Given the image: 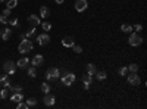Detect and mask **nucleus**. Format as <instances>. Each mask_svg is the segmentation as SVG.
Here are the masks:
<instances>
[{
    "label": "nucleus",
    "mask_w": 147,
    "mask_h": 109,
    "mask_svg": "<svg viewBox=\"0 0 147 109\" xmlns=\"http://www.w3.org/2000/svg\"><path fill=\"white\" fill-rule=\"evenodd\" d=\"M32 49H34V44H32V41L28 40V39L22 40V41L19 43V46H18V50H19L21 53H24V55L32 52Z\"/></svg>",
    "instance_id": "f257e3e1"
},
{
    "label": "nucleus",
    "mask_w": 147,
    "mask_h": 109,
    "mask_svg": "<svg viewBox=\"0 0 147 109\" xmlns=\"http://www.w3.org/2000/svg\"><path fill=\"white\" fill-rule=\"evenodd\" d=\"M59 75H60V69H59V68L52 66V68H49V69L46 71V78H47L49 81H53V80L59 78Z\"/></svg>",
    "instance_id": "f03ea898"
},
{
    "label": "nucleus",
    "mask_w": 147,
    "mask_h": 109,
    "mask_svg": "<svg viewBox=\"0 0 147 109\" xmlns=\"http://www.w3.org/2000/svg\"><path fill=\"white\" fill-rule=\"evenodd\" d=\"M128 43H129L131 46H134V47H137V46H140V44L143 43V37H141V35H140L137 31H136V32H131Z\"/></svg>",
    "instance_id": "7ed1b4c3"
},
{
    "label": "nucleus",
    "mask_w": 147,
    "mask_h": 109,
    "mask_svg": "<svg viewBox=\"0 0 147 109\" xmlns=\"http://www.w3.org/2000/svg\"><path fill=\"white\" fill-rule=\"evenodd\" d=\"M3 71L6 72L7 75L15 74V71H16V62H12V60H6V62L3 64Z\"/></svg>",
    "instance_id": "20e7f679"
},
{
    "label": "nucleus",
    "mask_w": 147,
    "mask_h": 109,
    "mask_svg": "<svg viewBox=\"0 0 147 109\" xmlns=\"http://www.w3.org/2000/svg\"><path fill=\"white\" fill-rule=\"evenodd\" d=\"M74 81H75V74H74V72H66V74L62 75V83H63V86L69 87L71 84H74Z\"/></svg>",
    "instance_id": "39448f33"
},
{
    "label": "nucleus",
    "mask_w": 147,
    "mask_h": 109,
    "mask_svg": "<svg viewBox=\"0 0 147 109\" xmlns=\"http://www.w3.org/2000/svg\"><path fill=\"white\" fill-rule=\"evenodd\" d=\"M127 80H128V83L131 84V86H140V83H141V78H140V75L137 74V72H129Z\"/></svg>",
    "instance_id": "423d86ee"
},
{
    "label": "nucleus",
    "mask_w": 147,
    "mask_h": 109,
    "mask_svg": "<svg viewBox=\"0 0 147 109\" xmlns=\"http://www.w3.org/2000/svg\"><path fill=\"white\" fill-rule=\"evenodd\" d=\"M37 43H38L40 46H46V44H49V43H50V37H49V34H47V32L40 34L38 37H37Z\"/></svg>",
    "instance_id": "0eeeda50"
},
{
    "label": "nucleus",
    "mask_w": 147,
    "mask_h": 109,
    "mask_svg": "<svg viewBox=\"0 0 147 109\" xmlns=\"http://www.w3.org/2000/svg\"><path fill=\"white\" fill-rule=\"evenodd\" d=\"M43 102H44V105H46V106H53V105L56 103V97H55L53 94H50V93H46V94H44Z\"/></svg>",
    "instance_id": "6e6552de"
},
{
    "label": "nucleus",
    "mask_w": 147,
    "mask_h": 109,
    "mask_svg": "<svg viewBox=\"0 0 147 109\" xmlns=\"http://www.w3.org/2000/svg\"><path fill=\"white\" fill-rule=\"evenodd\" d=\"M87 0H77L75 2V10L77 12H84L85 9H87Z\"/></svg>",
    "instance_id": "1a4fd4ad"
},
{
    "label": "nucleus",
    "mask_w": 147,
    "mask_h": 109,
    "mask_svg": "<svg viewBox=\"0 0 147 109\" xmlns=\"http://www.w3.org/2000/svg\"><path fill=\"white\" fill-rule=\"evenodd\" d=\"M28 24H30V25L31 27H38L40 25V16H37V15H31V16H28Z\"/></svg>",
    "instance_id": "9d476101"
},
{
    "label": "nucleus",
    "mask_w": 147,
    "mask_h": 109,
    "mask_svg": "<svg viewBox=\"0 0 147 109\" xmlns=\"http://www.w3.org/2000/svg\"><path fill=\"white\" fill-rule=\"evenodd\" d=\"M10 35H12L10 28H2V30H0V39H2V40L7 41L10 39Z\"/></svg>",
    "instance_id": "9b49d317"
},
{
    "label": "nucleus",
    "mask_w": 147,
    "mask_h": 109,
    "mask_svg": "<svg viewBox=\"0 0 147 109\" xmlns=\"http://www.w3.org/2000/svg\"><path fill=\"white\" fill-rule=\"evenodd\" d=\"M44 64V56L43 55H35L32 58V66H40Z\"/></svg>",
    "instance_id": "f8f14e48"
},
{
    "label": "nucleus",
    "mask_w": 147,
    "mask_h": 109,
    "mask_svg": "<svg viewBox=\"0 0 147 109\" xmlns=\"http://www.w3.org/2000/svg\"><path fill=\"white\" fill-rule=\"evenodd\" d=\"M30 65V59L28 58H21L18 62H16V66H19L21 69H27Z\"/></svg>",
    "instance_id": "ddd939ff"
},
{
    "label": "nucleus",
    "mask_w": 147,
    "mask_h": 109,
    "mask_svg": "<svg viewBox=\"0 0 147 109\" xmlns=\"http://www.w3.org/2000/svg\"><path fill=\"white\" fill-rule=\"evenodd\" d=\"M91 81H93V75H90V74H87V75H84V77H82V83H84V89H85V90H88V89H90Z\"/></svg>",
    "instance_id": "4468645a"
},
{
    "label": "nucleus",
    "mask_w": 147,
    "mask_h": 109,
    "mask_svg": "<svg viewBox=\"0 0 147 109\" xmlns=\"http://www.w3.org/2000/svg\"><path fill=\"white\" fill-rule=\"evenodd\" d=\"M0 86H2V87H6V89H9V87L12 86V84H10V80H9V77H7V74L0 78Z\"/></svg>",
    "instance_id": "2eb2a0df"
},
{
    "label": "nucleus",
    "mask_w": 147,
    "mask_h": 109,
    "mask_svg": "<svg viewBox=\"0 0 147 109\" xmlns=\"http://www.w3.org/2000/svg\"><path fill=\"white\" fill-rule=\"evenodd\" d=\"M62 44L65 46V47H72L74 44H75V40H74V37H65L63 40H62Z\"/></svg>",
    "instance_id": "dca6fc26"
},
{
    "label": "nucleus",
    "mask_w": 147,
    "mask_h": 109,
    "mask_svg": "<svg viewBox=\"0 0 147 109\" xmlns=\"http://www.w3.org/2000/svg\"><path fill=\"white\" fill-rule=\"evenodd\" d=\"M49 16H50V9L46 6H41L40 7V18H49Z\"/></svg>",
    "instance_id": "f3484780"
},
{
    "label": "nucleus",
    "mask_w": 147,
    "mask_h": 109,
    "mask_svg": "<svg viewBox=\"0 0 147 109\" xmlns=\"http://www.w3.org/2000/svg\"><path fill=\"white\" fill-rule=\"evenodd\" d=\"M22 99H24L22 93H12V96H10V100H13V102H21Z\"/></svg>",
    "instance_id": "a211bd4d"
},
{
    "label": "nucleus",
    "mask_w": 147,
    "mask_h": 109,
    "mask_svg": "<svg viewBox=\"0 0 147 109\" xmlns=\"http://www.w3.org/2000/svg\"><path fill=\"white\" fill-rule=\"evenodd\" d=\"M96 78L97 80H100V81H103V80H106V77H107V74H106V72L105 71H96Z\"/></svg>",
    "instance_id": "6ab92c4d"
},
{
    "label": "nucleus",
    "mask_w": 147,
    "mask_h": 109,
    "mask_svg": "<svg viewBox=\"0 0 147 109\" xmlns=\"http://www.w3.org/2000/svg\"><path fill=\"white\" fill-rule=\"evenodd\" d=\"M96 71H97V69H96V65H94V64H88V65H87V74L94 75Z\"/></svg>",
    "instance_id": "aec40b11"
},
{
    "label": "nucleus",
    "mask_w": 147,
    "mask_h": 109,
    "mask_svg": "<svg viewBox=\"0 0 147 109\" xmlns=\"http://www.w3.org/2000/svg\"><path fill=\"white\" fill-rule=\"evenodd\" d=\"M50 90H52V87H50V84L49 83H43L41 84V91L46 94V93H50Z\"/></svg>",
    "instance_id": "412c9836"
},
{
    "label": "nucleus",
    "mask_w": 147,
    "mask_h": 109,
    "mask_svg": "<svg viewBox=\"0 0 147 109\" xmlns=\"http://www.w3.org/2000/svg\"><path fill=\"white\" fill-rule=\"evenodd\" d=\"M121 31L122 32H131L132 31V27L129 25V24H122V25H121Z\"/></svg>",
    "instance_id": "4be33fe9"
},
{
    "label": "nucleus",
    "mask_w": 147,
    "mask_h": 109,
    "mask_svg": "<svg viewBox=\"0 0 147 109\" xmlns=\"http://www.w3.org/2000/svg\"><path fill=\"white\" fill-rule=\"evenodd\" d=\"M40 25H41V28L44 30V32H47V31L52 30V24H50V22H43V24H40Z\"/></svg>",
    "instance_id": "5701e85b"
},
{
    "label": "nucleus",
    "mask_w": 147,
    "mask_h": 109,
    "mask_svg": "<svg viewBox=\"0 0 147 109\" xmlns=\"http://www.w3.org/2000/svg\"><path fill=\"white\" fill-rule=\"evenodd\" d=\"M28 77H31V78H35V77H37V71H35V66H31V68H28Z\"/></svg>",
    "instance_id": "b1692460"
},
{
    "label": "nucleus",
    "mask_w": 147,
    "mask_h": 109,
    "mask_svg": "<svg viewBox=\"0 0 147 109\" xmlns=\"http://www.w3.org/2000/svg\"><path fill=\"white\" fill-rule=\"evenodd\" d=\"M0 97H2V99H7L9 97V89L3 87V90L0 91Z\"/></svg>",
    "instance_id": "393cba45"
},
{
    "label": "nucleus",
    "mask_w": 147,
    "mask_h": 109,
    "mask_svg": "<svg viewBox=\"0 0 147 109\" xmlns=\"http://www.w3.org/2000/svg\"><path fill=\"white\" fill-rule=\"evenodd\" d=\"M118 74H119V75H122V77H125V75L128 74V68H127V66L119 68V69H118Z\"/></svg>",
    "instance_id": "a878e982"
},
{
    "label": "nucleus",
    "mask_w": 147,
    "mask_h": 109,
    "mask_svg": "<svg viewBox=\"0 0 147 109\" xmlns=\"http://www.w3.org/2000/svg\"><path fill=\"white\" fill-rule=\"evenodd\" d=\"M16 5H18V0H9L7 2V9H13V7H16Z\"/></svg>",
    "instance_id": "bb28decb"
},
{
    "label": "nucleus",
    "mask_w": 147,
    "mask_h": 109,
    "mask_svg": "<svg viewBox=\"0 0 147 109\" xmlns=\"http://www.w3.org/2000/svg\"><path fill=\"white\" fill-rule=\"evenodd\" d=\"M128 72H138V65L137 64H131L128 66Z\"/></svg>",
    "instance_id": "cd10ccee"
},
{
    "label": "nucleus",
    "mask_w": 147,
    "mask_h": 109,
    "mask_svg": "<svg viewBox=\"0 0 147 109\" xmlns=\"http://www.w3.org/2000/svg\"><path fill=\"white\" fill-rule=\"evenodd\" d=\"M34 34H35V27H31V30H28V31L25 32V37H27V39H31Z\"/></svg>",
    "instance_id": "c85d7f7f"
},
{
    "label": "nucleus",
    "mask_w": 147,
    "mask_h": 109,
    "mask_svg": "<svg viewBox=\"0 0 147 109\" xmlns=\"http://www.w3.org/2000/svg\"><path fill=\"white\" fill-rule=\"evenodd\" d=\"M35 105H37V99H34V97L27 99V106H28V108H32V106H35Z\"/></svg>",
    "instance_id": "c756f323"
},
{
    "label": "nucleus",
    "mask_w": 147,
    "mask_h": 109,
    "mask_svg": "<svg viewBox=\"0 0 147 109\" xmlns=\"http://www.w3.org/2000/svg\"><path fill=\"white\" fill-rule=\"evenodd\" d=\"M9 91H12V93H22V87H9Z\"/></svg>",
    "instance_id": "7c9ffc66"
},
{
    "label": "nucleus",
    "mask_w": 147,
    "mask_h": 109,
    "mask_svg": "<svg viewBox=\"0 0 147 109\" xmlns=\"http://www.w3.org/2000/svg\"><path fill=\"white\" fill-rule=\"evenodd\" d=\"M72 49H74V52H75V53H82V47L78 46V44H74Z\"/></svg>",
    "instance_id": "2f4dec72"
},
{
    "label": "nucleus",
    "mask_w": 147,
    "mask_h": 109,
    "mask_svg": "<svg viewBox=\"0 0 147 109\" xmlns=\"http://www.w3.org/2000/svg\"><path fill=\"white\" fill-rule=\"evenodd\" d=\"M7 22H9V19H7V18H6V16L3 15V14L0 15V24H3V25H6Z\"/></svg>",
    "instance_id": "473e14b6"
},
{
    "label": "nucleus",
    "mask_w": 147,
    "mask_h": 109,
    "mask_svg": "<svg viewBox=\"0 0 147 109\" xmlns=\"http://www.w3.org/2000/svg\"><path fill=\"white\" fill-rule=\"evenodd\" d=\"M16 108H18V109H28V106H27V103H22V100H21V102H18V105H16Z\"/></svg>",
    "instance_id": "72a5a7b5"
},
{
    "label": "nucleus",
    "mask_w": 147,
    "mask_h": 109,
    "mask_svg": "<svg viewBox=\"0 0 147 109\" xmlns=\"http://www.w3.org/2000/svg\"><path fill=\"white\" fill-rule=\"evenodd\" d=\"M7 24H9V25H12V27H16V25H18V19H16V18H12Z\"/></svg>",
    "instance_id": "f704fd0d"
},
{
    "label": "nucleus",
    "mask_w": 147,
    "mask_h": 109,
    "mask_svg": "<svg viewBox=\"0 0 147 109\" xmlns=\"http://www.w3.org/2000/svg\"><path fill=\"white\" fill-rule=\"evenodd\" d=\"M132 30H136L137 32H140V31L143 30V25H141V24H136V25L132 27Z\"/></svg>",
    "instance_id": "c9c22d12"
},
{
    "label": "nucleus",
    "mask_w": 147,
    "mask_h": 109,
    "mask_svg": "<svg viewBox=\"0 0 147 109\" xmlns=\"http://www.w3.org/2000/svg\"><path fill=\"white\" fill-rule=\"evenodd\" d=\"M2 14H3V15H5L6 18H7V16H10V14H12V9H7V7H6V9H5V10L2 12Z\"/></svg>",
    "instance_id": "e433bc0d"
},
{
    "label": "nucleus",
    "mask_w": 147,
    "mask_h": 109,
    "mask_svg": "<svg viewBox=\"0 0 147 109\" xmlns=\"http://www.w3.org/2000/svg\"><path fill=\"white\" fill-rule=\"evenodd\" d=\"M19 39H21V41L25 40V39H27V37H25V32H21V34H19Z\"/></svg>",
    "instance_id": "4c0bfd02"
},
{
    "label": "nucleus",
    "mask_w": 147,
    "mask_h": 109,
    "mask_svg": "<svg viewBox=\"0 0 147 109\" xmlns=\"http://www.w3.org/2000/svg\"><path fill=\"white\" fill-rule=\"evenodd\" d=\"M55 2H56V3H57V5H62V3H63V2H65V0H55Z\"/></svg>",
    "instance_id": "58836bf2"
},
{
    "label": "nucleus",
    "mask_w": 147,
    "mask_h": 109,
    "mask_svg": "<svg viewBox=\"0 0 147 109\" xmlns=\"http://www.w3.org/2000/svg\"><path fill=\"white\" fill-rule=\"evenodd\" d=\"M3 2H6V0H0V3H3Z\"/></svg>",
    "instance_id": "ea45409f"
}]
</instances>
